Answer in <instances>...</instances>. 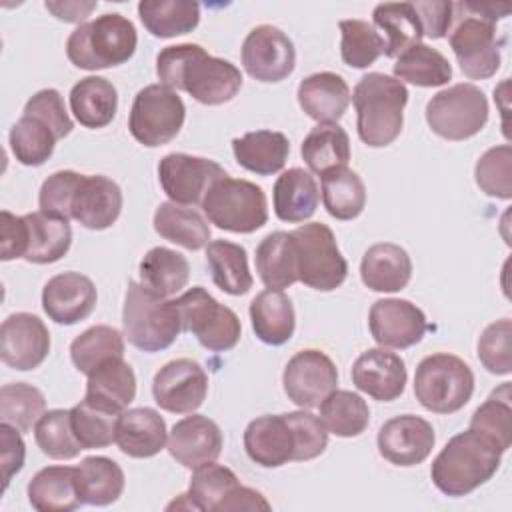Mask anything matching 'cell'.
<instances>
[{
  "mask_svg": "<svg viewBox=\"0 0 512 512\" xmlns=\"http://www.w3.org/2000/svg\"><path fill=\"white\" fill-rule=\"evenodd\" d=\"M136 396V374L132 366L120 356L100 364L88 374L84 400L92 406L120 414Z\"/></svg>",
  "mask_w": 512,
  "mask_h": 512,
  "instance_id": "obj_26",
  "label": "cell"
},
{
  "mask_svg": "<svg viewBox=\"0 0 512 512\" xmlns=\"http://www.w3.org/2000/svg\"><path fill=\"white\" fill-rule=\"evenodd\" d=\"M34 438L42 454L54 460H70L76 458L80 450H84L74 436L70 410L62 408L48 410L40 416L34 426Z\"/></svg>",
  "mask_w": 512,
  "mask_h": 512,
  "instance_id": "obj_52",
  "label": "cell"
},
{
  "mask_svg": "<svg viewBox=\"0 0 512 512\" xmlns=\"http://www.w3.org/2000/svg\"><path fill=\"white\" fill-rule=\"evenodd\" d=\"M436 442L434 428L416 414H400L386 420L378 430V452L396 466L422 464Z\"/></svg>",
  "mask_w": 512,
  "mask_h": 512,
  "instance_id": "obj_19",
  "label": "cell"
},
{
  "mask_svg": "<svg viewBox=\"0 0 512 512\" xmlns=\"http://www.w3.org/2000/svg\"><path fill=\"white\" fill-rule=\"evenodd\" d=\"M404 360L386 348H368L352 364L354 386L378 402L396 400L406 388Z\"/></svg>",
  "mask_w": 512,
  "mask_h": 512,
  "instance_id": "obj_22",
  "label": "cell"
},
{
  "mask_svg": "<svg viewBox=\"0 0 512 512\" xmlns=\"http://www.w3.org/2000/svg\"><path fill=\"white\" fill-rule=\"evenodd\" d=\"M338 28L342 34L340 56L346 66L368 68L384 54L386 50L384 36L376 32V28L366 20H358V18L340 20Z\"/></svg>",
  "mask_w": 512,
  "mask_h": 512,
  "instance_id": "obj_50",
  "label": "cell"
},
{
  "mask_svg": "<svg viewBox=\"0 0 512 512\" xmlns=\"http://www.w3.org/2000/svg\"><path fill=\"white\" fill-rule=\"evenodd\" d=\"M136 44L134 24L118 12H108L70 32L66 56L76 68L104 70L128 62L136 52Z\"/></svg>",
  "mask_w": 512,
  "mask_h": 512,
  "instance_id": "obj_4",
  "label": "cell"
},
{
  "mask_svg": "<svg viewBox=\"0 0 512 512\" xmlns=\"http://www.w3.org/2000/svg\"><path fill=\"white\" fill-rule=\"evenodd\" d=\"M256 272L270 290H284L298 282L296 256L290 232H270L256 246Z\"/></svg>",
  "mask_w": 512,
  "mask_h": 512,
  "instance_id": "obj_38",
  "label": "cell"
},
{
  "mask_svg": "<svg viewBox=\"0 0 512 512\" xmlns=\"http://www.w3.org/2000/svg\"><path fill=\"white\" fill-rule=\"evenodd\" d=\"M502 450L468 428L452 436L432 462V484L446 496L460 498L486 484L502 462Z\"/></svg>",
  "mask_w": 512,
  "mask_h": 512,
  "instance_id": "obj_2",
  "label": "cell"
},
{
  "mask_svg": "<svg viewBox=\"0 0 512 512\" xmlns=\"http://www.w3.org/2000/svg\"><path fill=\"white\" fill-rule=\"evenodd\" d=\"M462 10L464 4H460ZM468 12V10H466ZM450 48L460 70L470 80H486L500 68V42L496 40V22L468 12L460 16L450 32Z\"/></svg>",
  "mask_w": 512,
  "mask_h": 512,
  "instance_id": "obj_12",
  "label": "cell"
},
{
  "mask_svg": "<svg viewBox=\"0 0 512 512\" xmlns=\"http://www.w3.org/2000/svg\"><path fill=\"white\" fill-rule=\"evenodd\" d=\"M50 352L46 324L30 312L10 314L0 326V358L14 370L38 368Z\"/></svg>",
  "mask_w": 512,
  "mask_h": 512,
  "instance_id": "obj_18",
  "label": "cell"
},
{
  "mask_svg": "<svg viewBox=\"0 0 512 512\" xmlns=\"http://www.w3.org/2000/svg\"><path fill=\"white\" fill-rule=\"evenodd\" d=\"M98 292L94 282L80 272L52 276L42 290V308L56 324L72 326L86 320L96 308Z\"/></svg>",
  "mask_w": 512,
  "mask_h": 512,
  "instance_id": "obj_20",
  "label": "cell"
},
{
  "mask_svg": "<svg viewBox=\"0 0 512 512\" xmlns=\"http://www.w3.org/2000/svg\"><path fill=\"white\" fill-rule=\"evenodd\" d=\"M232 510H270V502L258 490L240 484L236 492L222 504L220 512Z\"/></svg>",
  "mask_w": 512,
  "mask_h": 512,
  "instance_id": "obj_63",
  "label": "cell"
},
{
  "mask_svg": "<svg viewBox=\"0 0 512 512\" xmlns=\"http://www.w3.org/2000/svg\"><path fill=\"white\" fill-rule=\"evenodd\" d=\"M76 468V488L82 504L108 506L124 492V472L108 456H88Z\"/></svg>",
  "mask_w": 512,
  "mask_h": 512,
  "instance_id": "obj_34",
  "label": "cell"
},
{
  "mask_svg": "<svg viewBox=\"0 0 512 512\" xmlns=\"http://www.w3.org/2000/svg\"><path fill=\"white\" fill-rule=\"evenodd\" d=\"M184 118L186 106L178 92L164 84H150L134 96L128 130L136 142L156 148L178 136Z\"/></svg>",
  "mask_w": 512,
  "mask_h": 512,
  "instance_id": "obj_11",
  "label": "cell"
},
{
  "mask_svg": "<svg viewBox=\"0 0 512 512\" xmlns=\"http://www.w3.org/2000/svg\"><path fill=\"white\" fill-rule=\"evenodd\" d=\"M474 392L472 368L458 356L436 352L420 360L414 374V396L430 412L452 414L468 404Z\"/></svg>",
  "mask_w": 512,
  "mask_h": 512,
  "instance_id": "obj_6",
  "label": "cell"
},
{
  "mask_svg": "<svg viewBox=\"0 0 512 512\" xmlns=\"http://www.w3.org/2000/svg\"><path fill=\"white\" fill-rule=\"evenodd\" d=\"M236 162L258 176H272L280 172L290 154V142L276 130H254L232 140Z\"/></svg>",
  "mask_w": 512,
  "mask_h": 512,
  "instance_id": "obj_31",
  "label": "cell"
},
{
  "mask_svg": "<svg viewBox=\"0 0 512 512\" xmlns=\"http://www.w3.org/2000/svg\"><path fill=\"white\" fill-rule=\"evenodd\" d=\"M426 122L444 140H468L488 122L486 94L470 82L448 86L428 100Z\"/></svg>",
  "mask_w": 512,
  "mask_h": 512,
  "instance_id": "obj_9",
  "label": "cell"
},
{
  "mask_svg": "<svg viewBox=\"0 0 512 512\" xmlns=\"http://www.w3.org/2000/svg\"><path fill=\"white\" fill-rule=\"evenodd\" d=\"M70 110L84 128H104L116 116L118 92L108 78L86 76L70 90Z\"/></svg>",
  "mask_w": 512,
  "mask_h": 512,
  "instance_id": "obj_33",
  "label": "cell"
},
{
  "mask_svg": "<svg viewBox=\"0 0 512 512\" xmlns=\"http://www.w3.org/2000/svg\"><path fill=\"white\" fill-rule=\"evenodd\" d=\"M28 500L38 512H72L82 506L74 466H46L28 482Z\"/></svg>",
  "mask_w": 512,
  "mask_h": 512,
  "instance_id": "obj_32",
  "label": "cell"
},
{
  "mask_svg": "<svg viewBox=\"0 0 512 512\" xmlns=\"http://www.w3.org/2000/svg\"><path fill=\"white\" fill-rule=\"evenodd\" d=\"M292 434H294V460L306 462L320 456L328 446V430L320 416L308 412L306 408L284 414Z\"/></svg>",
  "mask_w": 512,
  "mask_h": 512,
  "instance_id": "obj_56",
  "label": "cell"
},
{
  "mask_svg": "<svg viewBox=\"0 0 512 512\" xmlns=\"http://www.w3.org/2000/svg\"><path fill=\"white\" fill-rule=\"evenodd\" d=\"M368 326L372 338L382 348L396 350L418 344L428 330L424 312L410 300L402 298L376 300L368 312Z\"/></svg>",
  "mask_w": 512,
  "mask_h": 512,
  "instance_id": "obj_17",
  "label": "cell"
},
{
  "mask_svg": "<svg viewBox=\"0 0 512 512\" xmlns=\"http://www.w3.org/2000/svg\"><path fill=\"white\" fill-rule=\"evenodd\" d=\"M120 414H112L82 400L70 408V422L76 440L84 450L106 448L116 440V422Z\"/></svg>",
  "mask_w": 512,
  "mask_h": 512,
  "instance_id": "obj_53",
  "label": "cell"
},
{
  "mask_svg": "<svg viewBox=\"0 0 512 512\" xmlns=\"http://www.w3.org/2000/svg\"><path fill=\"white\" fill-rule=\"evenodd\" d=\"M322 202L336 220H354L366 206V186L362 178L346 168H334L322 174Z\"/></svg>",
  "mask_w": 512,
  "mask_h": 512,
  "instance_id": "obj_43",
  "label": "cell"
},
{
  "mask_svg": "<svg viewBox=\"0 0 512 512\" xmlns=\"http://www.w3.org/2000/svg\"><path fill=\"white\" fill-rule=\"evenodd\" d=\"M360 278L374 292H400L412 278V260L398 244H372L362 256Z\"/></svg>",
  "mask_w": 512,
  "mask_h": 512,
  "instance_id": "obj_28",
  "label": "cell"
},
{
  "mask_svg": "<svg viewBox=\"0 0 512 512\" xmlns=\"http://www.w3.org/2000/svg\"><path fill=\"white\" fill-rule=\"evenodd\" d=\"M274 214L282 222L298 224L312 218L320 202V190L314 176L304 168L284 170L272 192Z\"/></svg>",
  "mask_w": 512,
  "mask_h": 512,
  "instance_id": "obj_29",
  "label": "cell"
},
{
  "mask_svg": "<svg viewBox=\"0 0 512 512\" xmlns=\"http://www.w3.org/2000/svg\"><path fill=\"white\" fill-rule=\"evenodd\" d=\"M394 78L402 84L408 82L420 88H434L452 78V66L442 52L420 42L398 56L394 64Z\"/></svg>",
  "mask_w": 512,
  "mask_h": 512,
  "instance_id": "obj_45",
  "label": "cell"
},
{
  "mask_svg": "<svg viewBox=\"0 0 512 512\" xmlns=\"http://www.w3.org/2000/svg\"><path fill=\"white\" fill-rule=\"evenodd\" d=\"M28 226V246L24 260L32 264L58 262L72 244V228L68 220L50 216L46 212L24 214Z\"/></svg>",
  "mask_w": 512,
  "mask_h": 512,
  "instance_id": "obj_35",
  "label": "cell"
},
{
  "mask_svg": "<svg viewBox=\"0 0 512 512\" xmlns=\"http://www.w3.org/2000/svg\"><path fill=\"white\" fill-rule=\"evenodd\" d=\"M138 16L152 36L174 38L198 26L200 4L188 0H142Z\"/></svg>",
  "mask_w": 512,
  "mask_h": 512,
  "instance_id": "obj_42",
  "label": "cell"
},
{
  "mask_svg": "<svg viewBox=\"0 0 512 512\" xmlns=\"http://www.w3.org/2000/svg\"><path fill=\"white\" fill-rule=\"evenodd\" d=\"M206 264L212 282L230 296L246 294L254 278L248 268V254L244 246L230 240H212L206 246Z\"/></svg>",
  "mask_w": 512,
  "mask_h": 512,
  "instance_id": "obj_36",
  "label": "cell"
},
{
  "mask_svg": "<svg viewBox=\"0 0 512 512\" xmlns=\"http://www.w3.org/2000/svg\"><path fill=\"white\" fill-rule=\"evenodd\" d=\"M160 84L188 92L196 102L218 106L230 102L240 86V70L224 60L210 56L200 44L166 46L156 56Z\"/></svg>",
  "mask_w": 512,
  "mask_h": 512,
  "instance_id": "obj_1",
  "label": "cell"
},
{
  "mask_svg": "<svg viewBox=\"0 0 512 512\" xmlns=\"http://www.w3.org/2000/svg\"><path fill=\"white\" fill-rule=\"evenodd\" d=\"M374 26L384 32V56L398 58L422 40V26L412 2H382L372 12Z\"/></svg>",
  "mask_w": 512,
  "mask_h": 512,
  "instance_id": "obj_39",
  "label": "cell"
},
{
  "mask_svg": "<svg viewBox=\"0 0 512 512\" xmlns=\"http://www.w3.org/2000/svg\"><path fill=\"white\" fill-rule=\"evenodd\" d=\"M114 442L130 458H152L168 444L166 422L154 408H128L118 416Z\"/></svg>",
  "mask_w": 512,
  "mask_h": 512,
  "instance_id": "obj_25",
  "label": "cell"
},
{
  "mask_svg": "<svg viewBox=\"0 0 512 512\" xmlns=\"http://www.w3.org/2000/svg\"><path fill=\"white\" fill-rule=\"evenodd\" d=\"M300 108L318 124L338 122L350 100V88L346 80L336 72H316L306 76L298 86Z\"/></svg>",
  "mask_w": 512,
  "mask_h": 512,
  "instance_id": "obj_27",
  "label": "cell"
},
{
  "mask_svg": "<svg viewBox=\"0 0 512 512\" xmlns=\"http://www.w3.org/2000/svg\"><path fill=\"white\" fill-rule=\"evenodd\" d=\"M122 212L120 186L100 174L82 176L72 200V220L80 222L88 230L110 228Z\"/></svg>",
  "mask_w": 512,
  "mask_h": 512,
  "instance_id": "obj_23",
  "label": "cell"
},
{
  "mask_svg": "<svg viewBox=\"0 0 512 512\" xmlns=\"http://www.w3.org/2000/svg\"><path fill=\"white\" fill-rule=\"evenodd\" d=\"M470 428L492 440L502 452L512 444V404L510 382L500 384L492 394L474 410Z\"/></svg>",
  "mask_w": 512,
  "mask_h": 512,
  "instance_id": "obj_49",
  "label": "cell"
},
{
  "mask_svg": "<svg viewBox=\"0 0 512 512\" xmlns=\"http://www.w3.org/2000/svg\"><path fill=\"white\" fill-rule=\"evenodd\" d=\"M124 338L142 352H160L174 344L182 332L174 300L152 294L140 282L130 280L122 308Z\"/></svg>",
  "mask_w": 512,
  "mask_h": 512,
  "instance_id": "obj_5",
  "label": "cell"
},
{
  "mask_svg": "<svg viewBox=\"0 0 512 512\" xmlns=\"http://www.w3.org/2000/svg\"><path fill=\"white\" fill-rule=\"evenodd\" d=\"M360 140L370 148L392 144L404 124L408 88L382 72L364 74L352 94Z\"/></svg>",
  "mask_w": 512,
  "mask_h": 512,
  "instance_id": "obj_3",
  "label": "cell"
},
{
  "mask_svg": "<svg viewBox=\"0 0 512 512\" xmlns=\"http://www.w3.org/2000/svg\"><path fill=\"white\" fill-rule=\"evenodd\" d=\"M244 450L262 468H278L294 460V434L284 414L254 418L244 430Z\"/></svg>",
  "mask_w": 512,
  "mask_h": 512,
  "instance_id": "obj_24",
  "label": "cell"
},
{
  "mask_svg": "<svg viewBox=\"0 0 512 512\" xmlns=\"http://www.w3.org/2000/svg\"><path fill=\"white\" fill-rule=\"evenodd\" d=\"M290 236L296 256V272L302 284L320 292H330L346 280L348 264L330 226L308 222L292 230Z\"/></svg>",
  "mask_w": 512,
  "mask_h": 512,
  "instance_id": "obj_8",
  "label": "cell"
},
{
  "mask_svg": "<svg viewBox=\"0 0 512 512\" xmlns=\"http://www.w3.org/2000/svg\"><path fill=\"white\" fill-rule=\"evenodd\" d=\"M242 66L258 82H280L296 66L294 44L280 28L260 24L244 38Z\"/></svg>",
  "mask_w": 512,
  "mask_h": 512,
  "instance_id": "obj_16",
  "label": "cell"
},
{
  "mask_svg": "<svg viewBox=\"0 0 512 512\" xmlns=\"http://www.w3.org/2000/svg\"><path fill=\"white\" fill-rule=\"evenodd\" d=\"M14 158L24 166H42L54 152L58 136L36 116L22 114L8 134Z\"/></svg>",
  "mask_w": 512,
  "mask_h": 512,
  "instance_id": "obj_48",
  "label": "cell"
},
{
  "mask_svg": "<svg viewBox=\"0 0 512 512\" xmlns=\"http://www.w3.org/2000/svg\"><path fill=\"white\" fill-rule=\"evenodd\" d=\"M22 114L36 116L42 122H46L54 130L58 140L68 136L74 128V122L66 112L64 98L56 88H44V90H38L34 96H30L28 102L24 104Z\"/></svg>",
  "mask_w": 512,
  "mask_h": 512,
  "instance_id": "obj_58",
  "label": "cell"
},
{
  "mask_svg": "<svg viewBox=\"0 0 512 512\" xmlns=\"http://www.w3.org/2000/svg\"><path fill=\"white\" fill-rule=\"evenodd\" d=\"M474 180L478 188L492 198H512V148L500 144L488 148L474 166Z\"/></svg>",
  "mask_w": 512,
  "mask_h": 512,
  "instance_id": "obj_54",
  "label": "cell"
},
{
  "mask_svg": "<svg viewBox=\"0 0 512 512\" xmlns=\"http://www.w3.org/2000/svg\"><path fill=\"white\" fill-rule=\"evenodd\" d=\"M420 26H422V34L426 38L438 40L444 38L452 26L454 20V4L452 2H412Z\"/></svg>",
  "mask_w": 512,
  "mask_h": 512,
  "instance_id": "obj_61",
  "label": "cell"
},
{
  "mask_svg": "<svg viewBox=\"0 0 512 512\" xmlns=\"http://www.w3.org/2000/svg\"><path fill=\"white\" fill-rule=\"evenodd\" d=\"M190 278L188 260L166 246L150 248L140 262V284L156 296L168 298L180 292Z\"/></svg>",
  "mask_w": 512,
  "mask_h": 512,
  "instance_id": "obj_40",
  "label": "cell"
},
{
  "mask_svg": "<svg viewBox=\"0 0 512 512\" xmlns=\"http://www.w3.org/2000/svg\"><path fill=\"white\" fill-rule=\"evenodd\" d=\"M154 230L164 240L188 250H200L210 242V226L200 212L176 202H162L154 212Z\"/></svg>",
  "mask_w": 512,
  "mask_h": 512,
  "instance_id": "obj_37",
  "label": "cell"
},
{
  "mask_svg": "<svg viewBox=\"0 0 512 512\" xmlns=\"http://www.w3.org/2000/svg\"><path fill=\"white\" fill-rule=\"evenodd\" d=\"M300 154L314 174L346 166L350 160V138L338 122L316 124L302 140Z\"/></svg>",
  "mask_w": 512,
  "mask_h": 512,
  "instance_id": "obj_41",
  "label": "cell"
},
{
  "mask_svg": "<svg viewBox=\"0 0 512 512\" xmlns=\"http://www.w3.org/2000/svg\"><path fill=\"white\" fill-rule=\"evenodd\" d=\"M46 10L52 12L58 20L64 22H76L78 26L84 24V20L92 14V10H96V2H78V0H60V2H52L48 0Z\"/></svg>",
  "mask_w": 512,
  "mask_h": 512,
  "instance_id": "obj_62",
  "label": "cell"
},
{
  "mask_svg": "<svg viewBox=\"0 0 512 512\" xmlns=\"http://www.w3.org/2000/svg\"><path fill=\"white\" fill-rule=\"evenodd\" d=\"M46 410L44 394L26 382H12L0 388V418L16 430L30 432Z\"/></svg>",
  "mask_w": 512,
  "mask_h": 512,
  "instance_id": "obj_51",
  "label": "cell"
},
{
  "mask_svg": "<svg viewBox=\"0 0 512 512\" xmlns=\"http://www.w3.org/2000/svg\"><path fill=\"white\" fill-rule=\"evenodd\" d=\"M22 432L14 426L2 422L0 424V466H2V482L4 490L8 488L12 476L22 470L26 458V444L20 436Z\"/></svg>",
  "mask_w": 512,
  "mask_h": 512,
  "instance_id": "obj_60",
  "label": "cell"
},
{
  "mask_svg": "<svg viewBox=\"0 0 512 512\" xmlns=\"http://www.w3.org/2000/svg\"><path fill=\"white\" fill-rule=\"evenodd\" d=\"M0 258L4 262L24 258L28 246V226L24 216H16L8 210L0 212Z\"/></svg>",
  "mask_w": 512,
  "mask_h": 512,
  "instance_id": "obj_59",
  "label": "cell"
},
{
  "mask_svg": "<svg viewBox=\"0 0 512 512\" xmlns=\"http://www.w3.org/2000/svg\"><path fill=\"white\" fill-rule=\"evenodd\" d=\"M84 174H78L74 170H60L48 176L42 182L40 194H38V204L40 212H46L50 216L70 220L72 214V200L78 190V184Z\"/></svg>",
  "mask_w": 512,
  "mask_h": 512,
  "instance_id": "obj_57",
  "label": "cell"
},
{
  "mask_svg": "<svg viewBox=\"0 0 512 512\" xmlns=\"http://www.w3.org/2000/svg\"><path fill=\"white\" fill-rule=\"evenodd\" d=\"M512 322L510 318L496 320L484 328L478 338V360L482 366L496 376H506L512 372V352H510Z\"/></svg>",
  "mask_w": 512,
  "mask_h": 512,
  "instance_id": "obj_55",
  "label": "cell"
},
{
  "mask_svg": "<svg viewBox=\"0 0 512 512\" xmlns=\"http://www.w3.org/2000/svg\"><path fill=\"white\" fill-rule=\"evenodd\" d=\"M182 330L192 332L196 340L210 352L232 350L242 334L236 312L220 304L206 288L192 286L174 300Z\"/></svg>",
  "mask_w": 512,
  "mask_h": 512,
  "instance_id": "obj_10",
  "label": "cell"
},
{
  "mask_svg": "<svg viewBox=\"0 0 512 512\" xmlns=\"http://www.w3.org/2000/svg\"><path fill=\"white\" fill-rule=\"evenodd\" d=\"M152 394L162 410L172 414H192L206 400L208 374L196 360H170L154 374Z\"/></svg>",
  "mask_w": 512,
  "mask_h": 512,
  "instance_id": "obj_14",
  "label": "cell"
},
{
  "mask_svg": "<svg viewBox=\"0 0 512 512\" xmlns=\"http://www.w3.org/2000/svg\"><path fill=\"white\" fill-rule=\"evenodd\" d=\"M238 486V476L228 466L216 464L214 460L194 468L186 496L192 504V510L212 512L222 510V504L236 492Z\"/></svg>",
  "mask_w": 512,
  "mask_h": 512,
  "instance_id": "obj_47",
  "label": "cell"
},
{
  "mask_svg": "<svg viewBox=\"0 0 512 512\" xmlns=\"http://www.w3.org/2000/svg\"><path fill=\"white\" fill-rule=\"evenodd\" d=\"M318 408L328 434L340 438L360 436L370 424V408L366 400L350 390H332Z\"/></svg>",
  "mask_w": 512,
  "mask_h": 512,
  "instance_id": "obj_44",
  "label": "cell"
},
{
  "mask_svg": "<svg viewBox=\"0 0 512 512\" xmlns=\"http://www.w3.org/2000/svg\"><path fill=\"white\" fill-rule=\"evenodd\" d=\"M222 444L220 426L212 418L192 412L172 426L166 448L178 464L194 470L214 462L222 452Z\"/></svg>",
  "mask_w": 512,
  "mask_h": 512,
  "instance_id": "obj_21",
  "label": "cell"
},
{
  "mask_svg": "<svg viewBox=\"0 0 512 512\" xmlns=\"http://www.w3.org/2000/svg\"><path fill=\"white\" fill-rule=\"evenodd\" d=\"M124 356V336L120 330L98 324L78 334L70 344V358L78 372L92 374L110 358Z\"/></svg>",
  "mask_w": 512,
  "mask_h": 512,
  "instance_id": "obj_46",
  "label": "cell"
},
{
  "mask_svg": "<svg viewBox=\"0 0 512 512\" xmlns=\"http://www.w3.org/2000/svg\"><path fill=\"white\" fill-rule=\"evenodd\" d=\"M250 320L256 338L268 346H282L294 336L296 314L282 290H262L250 302Z\"/></svg>",
  "mask_w": 512,
  "mask_h": 512,
  "instance_id": "obj_30",
  "label": "cell"
},
{
  "mask_svg": "<svg viewBox=\"0 0 512 512\" xmlns=\"http://www.w3.org/2000/svg\"><path fill=\"white\" fill-rule=\"evenodd\" d=\"M226 176V170L202 156H190L182 152L166 154L158 164V180L170 202L176 204H202L208 188Z\"/></svg>",
  "mask_w": 512,
  "mask_h": 512,
  "instance_id": "obj_15",
  "label": "cell"
},
{
  "mask_svg": "<svg viewBox=\"0 0 512 512\" xmlns=\"http://www.w3.org/2000/svg\"><path fill=\"white\" fill-rule=\"evenodd\" d=\"M284 392L300 408H318L320 402L336 390L338 370L328 354L316 348L296 352L282 372Z\"/></svg>",
  "mask_w": 512,
  "mask_h": 512,
  "instance_id": "obj_13",
  "label": "cell"
},
{
  "mask_svg": "<svg viewBox=\"0 0 512 512\" xmlns=\"http://www.w3.org/2000/svg\"><path fill=\"white\" fill-rule=\"evenodd\" d=\"M202 210L210 224L236 234H252L268 220L266 194L250 180L218 178L202 198Z\"/></svg>",
  "mask_w": 512,
  "mask_h": 512,
  "instance_id": "obj_7",
  "label": "cell"
}]
</instances>
